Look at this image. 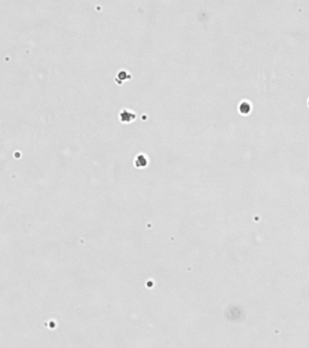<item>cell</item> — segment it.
I'll return each instance as SVG.
<instances>
[{"label": "cell", "instance_id": "cell-1", "mask_svg": "<svg viewBox=\"0 0 309 348\" xmlns=\"http://www.w3.org/2000/svg\"><path fill=\"white\" fill-rule=\"evenodd\" d=\"M135 118V114L128 109H123L120 113V119L122 122H130Z\"/></svg>", "mask_w": 309, "mask_h": 348}]
</instances>
